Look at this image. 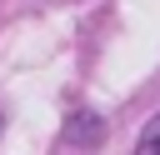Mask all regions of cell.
<instances>
[{
	"instance_id": "obj_1",
	"label": "cell",
	"mask_w": 160,
	"mask_h": 155,
	"mask_svg": "<svg viewBox=\"0 0 160 155\" xmlns=\"http://www.w3.org/2000/svg\"><path fill=\"white\" fill-rule=\"evenodd\" d=\"M95 135H105V125H100L95 115H75V120H70V140H75V145H95Z\"/></svg>"
},
{
	"instance_id": "obj_2",
	"label": "cell",
	"mask_w": 160,
	"mask_h": 155,
	"mask_svg": "<svg viewBox=\"0 0 160 155\" xmlns=\"http://www.w3.org/2000/svg\"><path fill=\"white\" fill-rule=\"evenodd\" d=\"M135 155H160V115L150 120V130L140 135V145H135Z\"/></svg>"
}]
</instances>
